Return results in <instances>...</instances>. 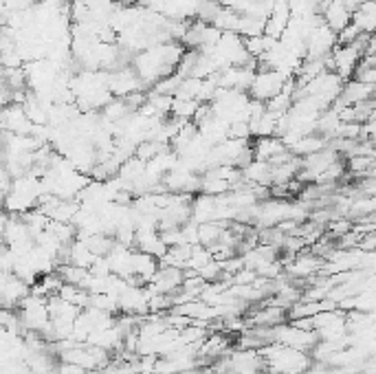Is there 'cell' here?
<instances>
[{
  "mask_svg": "<svg viewBox=\"0 0 376 374\" xmlns=\"http://www.w3.org/2000/svg\"><path fill=\"white\" fill-rule=\"evenodd\" d=\"M207 284H212V282H218L220 273H222V268H220V262L218 260H209L205 266H201L198 271H196Z\"/></svg>",
  "mask_w": 376,
  "mask_h": 374,
  "instance_id": "11",
  "label": "cell"
},
{
  "mask_svg": "<svg viewBox=\"0 0 376 374\" xmlns=\"http://www.w3.org/2000/svg\"><path fill=\"white\" fill-rule=\"evenodd\" d=\"M240 174H243L245 181L253 183V185H270V166L266 161H251L249 166H245L243 170H240Z\"/></svg>",
  "mask_w": 376,
  "mask_h": 374,
  "instance_id": "7",
  "label": "cell"
},
{
  "mask_svg": "<svg viewBox=\"0 0 376 374\" xmlns=\"http://www.w3.org/2000/svg\"><path fill=\"white\" fill-rule=\"evenodd\" d=\"M117 5H137L139 0H115Z\"/></svg>",
  "mask_w": 376,
  "mask_h": 374,
  "instance_id": "15",
  "label": "cell"
},
{
  "mask_svg": "<svg viewBox=\"0 0 376 374\" xmlns=\"http://www.w3.org/2000/svg\"><path fill=\"white\" fill-rule=\"evenodd\" d=\"M212 258V253H209L203 245H194L191 247V253H189V260H187V268H191V271H198L201 266H205Z\"/></svg>",
  "mask_w": 376,
  "mask_h": 374,
  "instance_id": "10",
  "label": "cell"
},
{
  "mask_svg": "<svg viewBox=\"0 0 376 374\" xmlns=\"http://www.w3.org/2000/svg\"><path fill=\"white\" fill-rule=\"evenodd\" d=\"M251 152H253V159L255 161H270L273 157L287 152V145L282 143L280 137H260L251 141Z\"/></svg>",
  "mask_w": 376,
  "mask_h": 374,
  "instance_id": "3",
  "label": "cell"
},
{
  "mask_svg": "<svg viewBox=\"0 0 376 374\" xmlns=\"http://www.w3.org/2000/svg\"><path fill=\"white\" fill-rule=\"evenodd\" d=\"M356 249L366 251V253H374V251H376V231L361 236L359 243H356Z\"/></svg>",
  "mask_w": 376,
  "mask_h": 374,
  "instance_id": "12",
  "label": "cell"
},
{
  "mask_svg": "<svg viewBox=\"0 0 376 374\" xmlns=\"http://www.w3.org/2000/svg\"><path fill=\"white\" fill-rule=\"evenodd\" d=\"M229 222H201L198 224V245L212 247L220 240L222 229H227Z\"/></svg>",
  "mask_w": 376,
  "mask_h": 374,
  "instance_id": "8",
  "label": "cell"
},
{
  "mask_svg": "<svg viewBox=\"0 0 376 374\" xmlns=\"http://www.w3.org/2000/svg\"><path fill=\"white\" fill-rule=\"evenodd\" d=\"M159 271V260L147 256L143 251H134L132 256V275H137L143 280V284H147L150 280L154 278V273Z\"/></svg>",
  "mask_w": 376,
  "mask_h": 374,
  "instance_id": "6",
  "label": "cell"
},
{
  "mask_svg": "<svg viewBox=\"0 0 376 374\" xmlns=\"http://www.w3.org/2000/svg\"><path fill=\"white\" fill-rule=\"evenodd\" d=\"M255 278H258V275H255V271H251V268H245V266H243L238 273L231 275V284H253Z\"/></svg>",
  "mask_w": 376,
  "mask_h": 374,
  "instance_id": "13",
  "label": "cell"
},
{
  "mask_svg": "<svg viewBox=\"0 0 376 374\" xmlns=\"http://www.w3.org/2000/svg\"><path fill=\"white\" fill-rule=\"evenodd\" d=\"M352 24L359 29L361 34H374V27H376V5L374 0H363L354 11H352Z\"/></svg>",
  "mask_w": 376,
  "mask_h": 374,
  "instance_id": "4",
  "label": "cell"
},
{
  "mask_svg": "<svg viewBox=\"0 0 376 374\" xmlns=\"http://www.w3.org/2000/svg\"><path fill=\"white\" fill-rule=\"evenodd\" d=\"M289 80H284L280 73L275 71H255V78L249 86V97L255 101H262L266 103L268 99H273L277 93H282L284 84Z\"/></svg>",
  "mask_w": 376,
  "mask_h": 374,
  "instance_id": "1",
  "label": "cell"
},
{
  "mask_svg": "<svg viewBox=\"0 0 376 374\" xmlns=\"http://www.w3.org/2000/svg\"><path fill=\"white\" fill-rule=\"evenodd\" d=\"M319 16H321L324 24H328L335 34H339L341 29H345L352 22V13L343 7L341 0H328V3L321 7Z\"/></svg>",
  "mask_w": 376,
  "mask_h": 374,
  "instance_id": "2",
  "label": "cell"
},
{
  "mask_svg": "<svg viewBox=\"0 0 376 374\" xmlns=\"http://www.w3.org/2000/svg\"><path fill=\"white\" fill-rule=\"evenodd\" d=\"M201 103L196 99H180V97H174L172 101V110L170 115L172 117H178V119H185V122H191L194 115H196Z\"/></svg>",
  "mask_w": 376,
  "mask_h": 374,
  "instance_id": "9",
  "label": "cell"
},
{
  "mask_svg": "<svg viewBox=\"0 0 376 374\" xmlns=\"http://www.w3.org/2000/svg\"><path fill=\"white\" fill-rule=\"evenodd\" d=\"M328 145L326 137H321V134L317 132H312V134H304L302 139H297L291 148H289V152L293 157H299V159H304L312 152H319V150H324Z\"/></svg>",
  "mask_w": 376,
  "mask_h": 374,
  "instance_id": "5",
  "label": "cell"
},
{
  "mask_svg": "<svg viewBox=\"0 0 376 374\" xmlns=\"http://www.w3.org/2000/svg\"><path fill=\"white\" fill-rule=\"evenodd\" d=\"M57 374H86V370L84 368H80V366H75V364H62L57 368Z\"/></svg>",
  "mask_w": 376,
  "mask_h": 374,
  "instance_id": "14",
  "label": "cell"
}]
</instances>
